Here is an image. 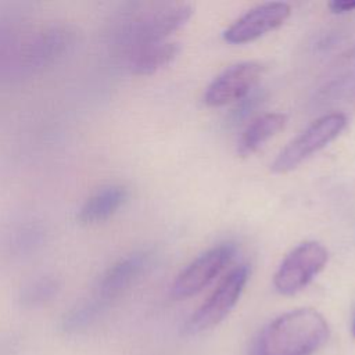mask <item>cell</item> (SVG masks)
Returning <instances> with one entry per match:
<instances>
[{"label":"cell","instance_id":"5","mask_svg":"<svg viewBox=\"0 0 355 355\" xmlns=\"http://www.w3.org/2000/svg\"><path fill=\"white\" fill-rule=\"evenodd\" d=\"M327 250L318 241H304L291 250L277 268L273 284L283 295H293L305 288L324 268Z\"/></svg>","mask_w":355,"mask_h":355},{"label":"cell","instance_id":"9","mask_svg":"<svg viewBox=\"0 0 355 355\" xmlns=\"http://www.w3.org/2000/svg\"><path fill=\"white\" fill-rule=\"evenodd\" d=\"M151 254L147 250L133 251L110 265L97 279L93 293L111 304L146 270Z\"/></svg>","mask_w":355,"mask_h":355},{"label":"cell","instance_id":"14","mask_svg":"<svg viewBox=\"0 0 355 355\" xmlns=\"http://www.w3.org/2000/svg\"><path fill=\"white\" fill-rule=\"evenodd\" d=\"M287 116L280 112H269L254 119L241 133L237 153L241 157L251 155L261 148L270 137L276 136L286 125Z\"/></svg>","mask_w":355,"mask_h":355},{"label":"cell","instance_id":"6","mask_svg":"<svg viewBox=\"0 0 355 355\" xmlns=\"http://www.w3.org/2000/svg\"><path fill=\"white\" fill-rule=\"evenodd\" d=\"M234 254L236 247L232 243H223L205 251L179 273L172 284L171 295L175 300H186L196 295L219 276Z\"/></svg>","mask_w":355,"mask_h":355},{"label":"cell","instance_id":"8","mask_svg":"<svg viewBox=\"0 0 355 355\" xmlns=\"http://www.w3.org/2000/svg\"><path fill=\"white\" fill-rule=\"evenodd\" d=\"M290 12L291 8L287 3L272 1L259 4L236 19L223 32V39L230 44L254 42L268 32L282 26L290 17Z\"/></svg>","mask_w":355,"mask_h":355},{"label":"cell","instance_id":"16","mask_svg":"<svg viewBox=\"0 0 355 355\" xmlns=\"http://www.w3.org/2000/svg\"><path fill=\"white\" fill-rule=\"evenodd\" d=\"M329 8L336 12V14H345V12H351L355 11V1H349V0H334L331 3H329Z\"/></svg>","mask_w":355,"mask_h":355},{"label":"cell","instance_id":"10","mask_svg":"<svg viewBox=\"0 0 355 355\" xmlns=\"http://www.w3.org/2000/svg\"><path fill=\"white\" fill-rule=\"evenodd\" d=\"M75 31L68 25H53L37 33L25 53V65L43 68L61 57L75 42Z\"/></svg>","mask_w":355,"mask_h":355},{"label":"cell","instance_id":"1","mask_svg":"<svg viewBox=\"0 0 355 355\" xmlns=\"http://www.w3.org/2000/svg\"><path fill=\"white\" fill-rule=\"evenodd\" d=\"M329 338L324 316L313 308L288 311L259 334L252 355H313Z\"/></svg>","mask_w":355,"mask_h":355},{"label":"cell","instance_id":"3","mask_svg":"<svg viewBox=\"0 0 355 355\" xmlns=\"http://www.w3.org/2000/svg\"><path fill=\"white\" fill-rule=\"evenodd\" d=\"M191 15V7L186 3H166L146 11L128 22L119 36L130 46V50L144 44L162 42L165 36L180 28Z\"/></svg>","mask_w":355,"mask_h":355},{"label":"cell","instance_id":"17","mask_svg":"<svg viewBox=\"0 0 355 355\" xmlns=\"http://www.w3.org/2000/svg\"><path fill=\"white\" fill-rule=\"evenodd\" d=\"M352 333H354V336H355V322H354V326H352Z\"/></svg>","mask_w":355,"mask_h":355},{"label":"cell","instance_id":"12","mask_svg":"<svg viewBox=\"0 0 355 355\" xmlns=\"http://www.w3.org/2000/svg\"><path fill=\"white\" fill-rule=\"evenodd\" d=\"M111 304L92 293L68 308L60 318L57 329L62 336H76L90 329L108 309Z\"/></svg>","mask_w":355,"mask_h":355},{"label":"cell","instance_id":"2","mask_svg":"<svg viewBox=\"0 0 355 355\" xmlns=\"http://www.w3.org/2000/svg\"><path fill=\"white\" fill-rule=\"evenodd\" d=\"M345 125L347 116L341 112L320 116L279 153L270 165L272 171L275 173H287L295 169L312 154L333 141L344 130Z\"/></svg>","mask_w":355,"mask_h":355},{"label":"cell","instance_id":"11","mask_svg":"<svg viewBox=\"0 0 355 355\" xmlns=\"http://www.w3.org/2000/svg\"><path fill=\"white\" fill-rule=\"evenodd\" d=\"M129 191L123 184H108L93 193L80 205L76 219L82 225L97 223L112 216L128 200Z\"/></svg>","mask_w":355,"mask_h":355},{"label":"cell","instance_id":"15","mask_svg":"<svg viewBox=\"0 0 355 355\" xmlns=\"http://www.w3.org/2000/svg\"><path fill=\"white\" fill-rule=\"evenodd\" d=\"M62 288V280L51 273L37 276L25 283L17 295V302L24 309H37L50 304Z\"/></svg>","mask_w":355,"mask_h":355},{"label":"cell","instance_id":"13","mask_svg":"<svg viewBox=\"0 0 355 355\" xmlns=\"http://www.w3.org/2000/svg\"><path fill=\"white\" fill-rule=\"evenodd\" d=\"M179 46L171 42H157L130 50L128 67L135 75H151L169 65L179 54Z\"/></svg>","mask_w":355,"mask_h":355},{"label":"cell","instance_id":"7","mask_svg":"<svg viewBox=\"0 0 355 355\" xmlns=\"http://www.w3.org/2000/svg\"><path fill=\"white\" fill-rule=\"evenodd\" d=\"M263 67L255 61H244L226 68L207 87L204 101L209 107H222L239 101L257 86Z\"/></svg>","mask_w":355,"mask_h":355},{"label":"cell","instance_id":"4","mask_svg":"<svg viewBox=\"0 0 355 355\" xmlns=\"http://www.w3.org/2000/svg\"><path fill=\"white\" fill-rule=\"evenodd\" d=\"M250 276L247 265L232 269L212 291L208 300L190 316L184 324L186 334H198L219 324L237 304Z\"/></svg>","mask_w":355,"mask_h":355}]
</instances>
